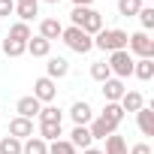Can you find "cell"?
Listing matches in <instances>:
<instances>
[{
    "instance_id": "28",
    "label": "cell",
    "mask_w": 154,
    "mask_h": 154,
    "mask_svg": "<svg viewBox=\"0 0 154 154\" xmlns=\"http://www.w3.org/2000/svg\"><path fill=\"white\" fill-rule=\"evenodd\" d=\"M0 154H21V139H15V136H0Z\"/></svg>"
},
{
    "instance_id": "8",
    "label": "cell",
    "mask_w": 154,
    "mask_h": 154,
    "mask_svg": "<svg viewBox=\"0 0 154 154\" xmlns=\"http://www.w3.org/2000/svg\"><path fill=\"white\" fill-rule=\"evenodd\" d=\"M39 109H42V103H39L33 94H27V97H21V100L15 103V112H18V118H30V121H33V118L39 115Z\"/></svg>"
},
{
    "instance_id": "24",
    "label": "cell",
    "mask_w": 154,
    "mask_h": 154,
    "mask_svg": "<svg viewBox=\"0 0 154 154\" xmlns=\"http://www.w3.org/2000/svg\"><path fill=\"white\" fill-rule=\"evenodd\" d=\"M103 154H127V142H124V136H118V133L106 136V148H103Z\"/></svg>"
},
{
    "instance_id": "7",
    "label": "cell",
    "mask_w": 154,
    "mask_h": 154,
    "mask_svg": "<svg viewBox=\"0 0 154 154\" xmlns=\"http://www.w3.org/2000/svg\"><path fill=\"white\" fill-rule=\"evenodd\" d=\"M88 130H91V139H106V136H112V133H118V124H112L109 118H103V115H97L91 124H88Z\"/></svg>"
},
{
    "instance_id": "21",
    "label": "cell",
    "mask_w": 154,
    "mask_h": 154,
    "mask_svg": "<svg viewBox=\"0 0 154 154\" xmlns=\"http://www.w3.org/2000/svg\"><path fill=\"white\" fill-rule=\"evenodd\" d=\"M21 154H48V142H42L39 136H30L21 142Z\"/></svg>"
},
{
    "instance_id": "37",
    "label": "cell",
    "mask_w": 154,
    "mask_h": 154,
    "mask_svg": "<svg viewBox=\"0 0 154 154\" xmlns=\"http://www.w3.org/2000/svg\"><path fill=\"white\" fill-rule=\"evenodd\" d=\"M45 3H51V6H57V3H60V0H45Z\"/></svg>"
},
{
    "instance_id": "38",
    "label": "cell",
    "mask_w": 154,
    "mask_h": 154,
    "mask_svg": "<svg viewBox=\"0 0 154 154\" xmlns=\"http://www.w3.org/2000/svg\"><path fill=\"white\" fill-rule=\"evenodd\" d=\"M142 3H148V0H142Z\"/></svg>"
},
{
    "instance_id": "29",
    "label": "cell",
    "mask_w": 154,
    "mask_h": 154,
    "mask_svg": "<svg viewBox=\"0 0 154 154\" xmlns=\"http://www.w3.org/2000/svg\"><path fill=\"white\" fill-rule=\"evenodd\" d=\"M136 18H139V24H142V30L148 33V30L154 27V6H148V3H145V6L139 9V15H136Z\"/></svg>"
},
{
    "instance_id": "11",
    "label": "cell",
    "mask_w": 154,
    "mask_h": 154,
    "mask_svg": "<svg viewBox=\"0 0 154 154\" xmlns=\"http://www.w3.org/2000/svg\"><path fill=\"white\" fill-rule=\"evenodd\" d=\"M124 91H127V88H124V82H121V79H115V75L103 82V100H106V103H118V100L124 97Z\"/></svg>"
},
{
    "instance_id": "2",
    "label": "cell",
    "mask_w": 154,
    "mask_h": 154,
    "mask_svg": "<svg viewBox=\"0 0 154 154\" xmlns=\"http://www.w3.org/2000/svg\"><path fill=\"white\" fill-rule=\"evenodd\" d=\"M60 39L66 42V48L69 51H75V54H88L91 48H94V36H88L85 30H79V27H63V33H60Z\"/></svg>"
},
{
    "instance_id": "12",
    "label": "cell",
    "mask_w": 154,
    "mask_h": 154,
    "mask_svg": "<svg viewBox=\"0 0 154 154\" xmlns=\"http://www.w3.org/2000/svg\"><path fill=\"white\" fill-rule=\"evenodd\" d=\"M79 30H85L88 36H97V33L103 30V15H100L97 9H88L85 18H82V24H79Z\"/></svg>"
},
{
    "instance_id": "4",
    "label": "cell",
    "mask_w": 154,
    "mask_h": 154,
    "mask_svg": "<svg viewBox=\"0 0 154 154\" xmlns=\"http://www.w3.org/2000/svg\"><path fill=\"white\" fill-rule=\"evenodd\" d=\"M127 51L130 54H136L139 60H154V39L145 33V30H139V33H130V42H127Z\"/></svg>"
},
{
    "instance_id": "33",
    "label": "cell",
    "mask_w": 154,
    "mask_h": 154,
    "mask_svg": "<svg viewBox=\"0 0 154 154\" xmlns=\"http://www.w3.org/2000/svg\"><path fill=\"white\" fill-rule=\"evenodd\" d=\"M127 154H151V145L148 142H136V145L127 148Z\"/></svg>"
},
{
    "instance_id": "27",
    "label": "cell",
    "mask_w": 154,
    "mask_h": 154,
    "mask_svg": "<svg viewBox=\"0 0 154 154\" xmlns=\"http://www.w3.org/2000/svg\"><path fill=\"white\" fill-rule=\"evenodd\" d=\"M91 79L94 82H106V79H112V69H109V63L106 60H97V63H91Z\"/></svg>"
},
{
    "instance_id": "18",
    "label": "cell",
    "mask_w": 154,
    "mask_h": 154,
    "mask_svg": "<svg viewBox=\"0 0 154 154\" xmlns=\"http://www.w3.org/2000/svg\"><path fill=\"white\" fill-rule=\"evenodd\" d=\"M133 75L136 79H142V82H151L154 79V60H133Z\"/></svg>"
},
{
    "instance_id": "19",
    "label": "cell",
    "mask_w": 154,
    "mask_h": 154,
    "mask_svg": "<svg viewBox=\"0 0 154 154\" xmlns=\"http://www.w3.org/2000/svg\"><path fill=\"white\" fill-rule=\"evenodd\" d=\"M15 15H18V21L30 24V21L39 15V3H15Z\"/></svg>"
},
{
    "instance_id": "34",
    "label": "cell",
    "mask_w": 154,
    "mask_h": 154,
    "mask_svg": "<svg viewBox=\"0 0 154 154\" xmlns=\"http://www.w3.org/2000/svg\"><path fill=\"white\" fill-rule=\"evenodd\" d=\"M82 154H103V148H94V145H91V148H85Z\"/></svg>"
},
{
    "instance_id": "26",
    "label": "cell",
    "mask_w": 154,
    "mask_h": 154,
    "mask_svg": "<svg viewBox=\"0 0 154 154\" xmlns=\"http://www.w3.org/2000/svg\"><path fill=\"white\" fill-rule=\"evenodd\" d=\"M42 142H57L63 133H60V124H39V133H36Z\"/></svg>"
},
{
    "instance_id": "17",
    "label": "cell",
    "mask_w": 154,
    "mask_h": 154,
    "mask_svg": "<svg viewBox=\"0 0 154 154\" xmlns=\"http://www.w3.org/2000/svg\"><path fill=\"white\" fill-rule=\"evenodd\" d=\"M27 54H33V57H48V54H51V42L42 39V36H30V39H27Z\"/></svg>"
},
{
    "instance_id": "5",
    "label": "cell",
    "mask_w": 154,
    "mask_h": 154,
    "mask_svg": "<svg viewBox=\"0 0 154 154\" xmlns=\"http://www.w3.org/2000/svg\"><path fill=\"white\" fill-rule=\"evenodd\" d=\"M33 97H36L39 103H45V106H48V103L57 97V82H51L48 75L36 79V82H33Z\"/></svg>"
},
{
    "instance_id": "1",
    "label": "cell",
    "mask_w": 154,
    "mask_h": 154,
    "mask_svg": "<svg viewBox=\"0 0 154 154\" xmlns=\"http://www.w3.org/2000/svg\"><path fill=\"white\" fill-rule=\"evenodd\" d=\"M127 42H130V33L127 30H121V27H103L97 36H94V48H100V51H121V48H127Z\"/></svg>"
},
{
    "instance_id": "35",
    "label": "cell",
    "mask_w": 154,
    "mask_h": 154,
    "mask_svg": "<svg viewBox=\"0 0 154 154\" xmlns=\"http://www.w3.org/2000/svg\"><path fill=\"white\" fill-rule=\"evenodd\" d=\"M94 0H72V6H91Z\"/></svg>"
},
{
    "instance_id": "36",
    "label": "cell",
    "mask_w": 154,
    "mask_h": 154,
    "mask_svg": "<svg viewBox=\"0 0 154 154\" xmlns=\"http://www.w3.org/2000/svg\"><path fill=\"white\" fill-rule=\"evenodd\" d=\"M15 3H39V0H15Z\"/></svg>"
},
{
    "instance_id": "20",
    "label": "cell",
    "mask_w": 154,
    "mask_h": 154,
    "mask_svg": "<svg viewBox=\"0 0 154 154\" xmlns=\"http://www.w3.org/2000/svg\"><path fill=\"white\" fill-rule=\"evenodd\" d=\"M36 118H39V124H60V121H63V112H60L57 106H51V103H48V106H42V109H39V115H36Z\"/></svg>"
},
{
    "instance_id": "22",
    "label": "cell",
    "mask_w": 154,
    "mask_h": 154,
    "mask_svg": "<svg viewBox=\"0 0 154 154\" xmlns=\"http://www.w3.org/2000/svg\"><path fill=\"white\" fill-rule=\"evenodd\" d=\"M0 48H3V54L6 57H21L24 51H27V42H15V39H0Z\"/></svg>"
},
{
    "instance_id": "14",
    "label": "cell",
    "mask_w": 154,
    "mask_h": 154,
    "mask_svg": "<svg viewBox=\"0 0 154 154\" xmlns=\"http://www.w3.org/2000/svg\"><path fill=\"white\" fill-rule=\"evenodd\" d=\"M136 124H139L142 136H154V109L151 106H142L136 112Z\"/></svg>"
},
{
    "instance_id": "30",
    "label": "cell",
    "mask_w": 154,
    "mask_h": 154,
    "mask_svg": "<svg viewBox=\"0 0 154 154\" xmlns=\"http://www.w3.org/2000/svg\"><path fill=\"white\" fill-rule=\"evenodd\" d=\"M100 115H103V118H109L112 124H121V121H124V109H121L118 103H106V109H103Z\"/></svg>"
},
{
    "instance_id": "23",
    "label": "cell",
    "mask_w": 154,
    "mask_h": 154,
    "mask_svg": "<svg viewBox=\"0 0 154 154\" xmlns=\"http://www.w3.org/2000/svg\"><path fill=\"white\" fill-rule=\"evenodd\" d=\"M9 39H15V42H27L30 36H33V30H30V24H24V21H15L12 27H9V33H6Z\"/></svg>"
},
{
    "instance_id": "31",
    "label": "cell",
    "mask_w": 154,
    "mask_h": 154,
    "mask_svg": "<svg viewBox=\"0 0 154 154\" xmlns=\"http://www.w3.org/2000/svg\"><path fill=\"white\" fill-rule=\"evenodd\" d=\"M48 154H79L66 139H57V142H48Z\"/></svg>"
},
{
    "instance_id": "10",
    "label": "cell",
    "mask_w": 154,
    "mask_h": 154,
    "mask_svg": "<svg viewBox=\"0 0 154 154\" xmlns=\"http://www.w3.org/2000/svg\"><path fill=\"white\" fill-rule=\"evenodd\" d=\"M45 75L51 82H57V79H63V75H69V60L66 57H48V63H45Z\"/></svg>"
},
{
    "instance_id": "13",
    "label": "cell",
    "mask_w": 154,
    "mask_h": 154,
    "mask_svg": "<svg viewBox=\"0 0 154 154\" xmlns=\"http://www.w3.org/2000/svg\"><path fill=\"white\" fill-rule=\"evenodd\" d=\"M60 33H63V24H60L57 18H42V21H39V36H42V39L54 42V39H60Z\"/></svg>"
},
{
    "instance_id": "6",
    "label": "cell",
    "mask_w": 154,
    "mask_h": 154,
    "mask_svg": "<svg viewBox=\"0 0 154 154\" xmlns=\"http://www.w3.org/2000/svg\"><path fill=\"white\" fill-rule=\"evenodd\" d=\"M69 118H72V124H75V127H88V124L94 121V109H91L85 100H75V103H72V109H69Z\"/></svg>"
},
{
    "instance_id": "9",
    "label": "cell",
    "mask_w": 154,
    "mask_h": 154,
    "mask_svg": "<svg viewBox=\"0 0 154 154\" xmlns=\"http://www.w3.org/2000/svg\"><path fill=\"white\" fill-rule=\"evenodd\" d=\"M9 136H15V139H21V142H24V139H30V136H33V121H30V118H18V115H15V118L9 121Z\"/></svg>"
},
{
    "instance_id": "25",
    "label": "cell",
    "mask_w": 154,
    "mask_h": 154,
    "mask_svg": "<svg viewBox=\"0 0 154 154\" xmlns=\"http://www.w3.org/2000/svg\"><path fill=\"white\" fill-rule=\"evenodd\" d=\"M142 6H145L142 0H118V12H121L124 18H136Z\"/></svg>"
},
{
    "instance_id": "3",
    "label": "cell",
    "mask_w": 154,
    "mask_h": 154,
    "mask_svg": "<svg viewBox=\"0 0 154 154\" xmlns=\"http://www.w3.org/2000/svg\"><path fill=\"white\" fill-rule=\"evenodd\" d=\"M109 69H112V75H115V79H127V75H133V54L127 51V48H121V51H112L109 54Z\"/></svg>"
},
{
    "instance_id": "15",
    "label": "cell",
    "mask_w": 154,
    "mask_h": 154,
    "mask_svg": "<svg viewBox=\"0 0 154 154\" xmlns=\"http://www.w3.org/2000/svg\"><path fill=\"white\" fill-rule=\"evenodd\" d=\"M66 142H69L75 151H79V148L85 151V148H91V142H94V139H91V130H88V127H72V133H69V139H66Z\"/></svg>"
},
{
    "instance_id": "16",
    "label": "cell",
    "mask_w": 154,
    "mask_h": 154,
    "mask_svg": "<svg viewBox=\"0 0 154 154\" xmlns=\"http://www.w3.org/2000/svg\"><path fill=\"white\" fill-rule=\"evenodd\" d=\"M118 106L124 109V115L127 112H139L142 106H145V100H142V94L139 91H124V97L118 100Z\"/></svg>"
},
{
    "instance_id": "32",
    "label": "cell",
    "mask_w": 154,
    "mask_h": 154,
    "mask_svg": "<svg viewBox=\"0 0 154 154\" xmlns=\"http://www.w3.org/2000/svg\"><path fill=\"white\" fill-rule=\"evenodd\" d=\"M15 15V0H0V18Z\"/></svg>"
}]
</instances>
